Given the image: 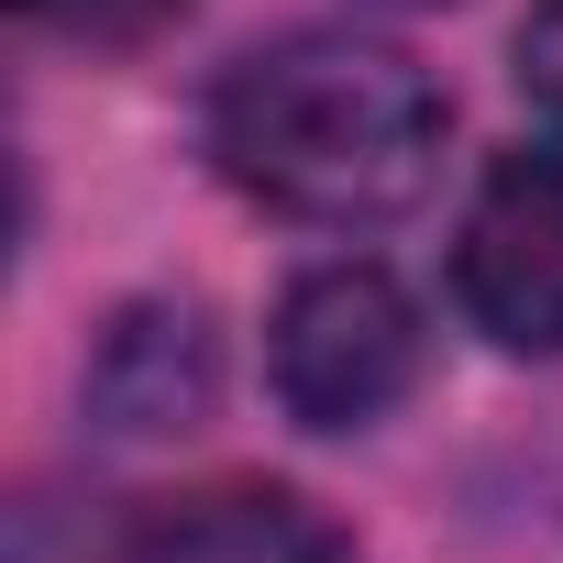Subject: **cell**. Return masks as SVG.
Instances as JSON below:
<instances>
[{"instance_id": "cell-5", "label": "cell", "mask_w": 563, "mask_h": 563, "mask_svg": "<svg viewBox=\"0 0 563 563\" xmlns=\"http://www.w3.org/2000/svg\"><path fill=\"white\" fill-rule=\"evenodd\" d=\"M100 563H354L343 519L299 486H265V475H232V486H188V497H155Z\"/></svg>"}, {"instance_id": "cell-2", "label": "cell", "mask_w": 563, "mask_h": 563, "mask_svg": "<svg viewBox=\"0 0 563 563\" xmlns=\"http://www.w3.org/2000/svg\"><path fill=\"white\" fill-rule=\"evenodd\" d=\"M431 365V332H420V299L398 288L387 265H310L265 321V376H276V409L299 431L343 442V431H376Z\"/></svg>"}, {"instance_id": "cell-3", "label": "cell", "mask_w": 563, "mask_h": 563, "mask_svg": "<svg viewBox=\"0 0 563 563\" xmlns=\"http://www.w3.org/2000/svg\"><path fill=\"white\" fill-rule=\"evenodd\" d=\"M453 310L497 354H563V155H497L453 232Z\"/></svg>"}, {"instance_id": "cell-6", "label": "cell", "mask_w": 563, "mask_h": 563, "mask_svg": "<svg viewBox=\"0 0 563 563\" xmlns=\"http://www.w3.org/2000/svg\"><path fill=\"white\" fill-rule=\"evenodd\" d=\"M34 34H67V45H144L166 23H188V0H12Z\"/></svg>"}, {"instance_id": "cell-1", "label": "cell", "mask_w": 563, "mask_h": 563, "mask_svg": "<svg viewBox=\"0 0 563 563\" xmlns=\"http://www.w3.org/2000/svg\"><path fill=\"white\" fill-rule=\"evenodd\" d=\"M442 89L409 45L387 34H276L243 45L210 100H199V144L221 166V188H243L276 221H310V232H376L398 210L431 199L442 177Z\"/></svg>"}, {"instance_id": "cell-4", "label": "cell", "mask_w": 563, "mask_h": 563, "mask_svg": "<svg viewBox=\"0 0 563 563\" xmlns=\"http://www.w3.org/2000/svg\"><path fill=\"white\" fill-rule=\"evenodd\" d=\"M210 398H221V332H210L199 299H133V310H111V332L89 343V376H78V409L111 442L199 431Z\"/></svg>"}, {"instance_id": "cell-7", "label": "cell", "mask_w": 563, "mask_h": 563, "mask_svg": "<svg viewBox=\"0 0 563 563\" xmlns=\"http://www.w3.org/2000/svg\"><path fill=\"white\" fill-rule=\"evenodd\" d=\"M519 100L563 133V0H530V23H519Z\"/></svg>"}]
</instances>
